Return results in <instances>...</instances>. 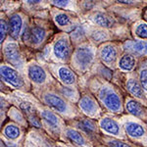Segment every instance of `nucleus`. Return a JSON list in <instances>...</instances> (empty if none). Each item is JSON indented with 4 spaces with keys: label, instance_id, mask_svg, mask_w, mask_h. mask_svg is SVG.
I'll return each instance as SVG.
<instances>
[{
    "label": "nucleus",
    "instance_id": "obj_1",
    "mask_svg": "<svg viewBox=\"0 0 147 147\" xmlns=\"http://www.w3.org/2000/svg\"><path fill=\"white\" fill-rule=\"evenodd\" d=\"M39 117L40 120H41V124H44L47 129V132H48L51 138L60 139L62 137L65 127H62L61 121L55 113L46 109V110H43L40 112Z\"/></svg>",
    "mask_w": 147,
    "mask_h": 147
},
{
    "label": "nucleus",
    "instance_id": "obj_2",
    "mask_svg": "<svg viewBox=\"0 0 147 147\" xmlns=\"http://www.w3.org/2000/svg\"><path fill=\"white\" fill-rule=\"evenodd\" d=\"M98 97L110 112L119 114L123 111L122 99L119 94L109 86H102L98 90Z\"/></svg>",
    "mask_w": 147,
    "mask_h": 147
},
{
    "label": "nucleus",
    "instance_id": "obj_3",
    "mask_svg": "<svg viewBox=\"0 0 147 147\" xmlns=\"http://www.w3.org/2000/svg\"><path fill=\"white\" fill-rule=\"evenodd\" d=\"M99 129L104 136L116 137L121 139H127L125 136L123 125L118 122L117 120L111 117H103L99 121Z\"/></svg>",
    "mask_w": 147,
    "mask_h": 147
},
{
    "label": "nucleus",
    "instance_id": "obj_4",
    "mask_svg": "<svg viewBox=\"0 0 147 147\" xmlns=\"http://www.w3.org/2000/svg\"><path fill=\"white\" fill-rule=\"evenodd\" d=\"M65 142L71 143L78 147H94V143L80 130L72 127L64 129L63 136Z\"/></svg>",
    "mask_w": 147,
    "mask_h": 147
},
{
    "label": "nucleus",
    "instance_id": "obj_5",
    "mask_svg": "<svg viewBox=\"0 0 147 147\" xmlns=\"http://www.w3.org/2000/svg\"><path fill=\"white\" fill-rule=\"evenodd\" d=\"M75 129L80 130L82 134L88 137L94 144L98 143V139L101 136L100 129L96 122L89 118H82L77 121L75 125Z\"/></svg>",
    "mask_w": 147,
    "mask_h": 147
},
{
    "label": "nucleus",
    "instance_id": "obj_6",
    "mask_svg": "<svg viewBox=\"0 0 147 147\" xmlns=\"http://www.w3.org/2000/svg\"><path fill=\"white\" fill-rule=\"evenodd\" d=\"M123 129L130 141H136L147 136V125L136 120L127 119L123 125Z\"/></svg>",
    "mask_w": 147,
    "mask_h": 147
},
{
    "label": "nucleus",
    "instance_id": "obj_7",
    "mask_svg": "<svg viewBox=\"0 0 147 147\" xmlns=\"http://www.w3.org/2000/svg\"><path fill=\"white\" fill-rule=\"evenodd\" d=\"M43 101L44 103L47 104L51 109L55 110L56 112L60 114H66L68 113L69 106L68 103L65 101V99L61 96L57 95L55 93L47 92L43 95Z\"/></svg>",
    "mask_w": 147,
    "mask_h": 147
},
{
    "label": "nucleus",
    "instance_id": "obj_8",
    "mask_svg": "<svg viewBox=\"0 0 147 147\" xmlns=\"http://www.w3.org/2000/svg\"><path fill=\"white\" fill-rule=\"evenodd\" d=\"M0 77L16 88H22L25 85V82L22 79V77L14 69L8 67V66L0 67Z\"/></svg>",
    "mask_w": 147,
    "mask_h": 147
},
{
    "label": "nucleus",
    "instance_id": "obj_9",
    "mask_svg": "<svg viewBox=\"0 0 147 147\" xmlns=\"http://www.w3.org/2000/svg\"><path fill=\"white\" fill-rule=\"evenodd\" d=\"M30 140L34 147H64V145L54 141V139L49 136L37 130L30 134Z\"/></svg>",
    "mask_w": 147,
    "mask_h": 147
},
{
    "label": "nucleus",
    "instance_id": "obj_10",
    "mask_svg": "<svg viewBox=\"0 0 147 147\" xmlns=\"http://www.w3.org/2000/svg\"><path fill=\"white\" fill-rule=\"evenodd\" d=\"M20 108L26 114L28 123L32 127H34L36 129H42V124L39 115L36 113V110L32 107V104L28 103V102H21Z\"/></svg>",
    "mask_w": 147,
    "mask_h": 147
},
{
    "label": "nucleus",
    "instance_id": "obj_11",
    "mask_svg": "<svg viewBox=\"0 0 147 147\" xmlns=\"http://www.w3.org/2000/svg\"><path fill=\"white\" fill-rule=\"evenodd\" d=\"M79 106L87 116L96 117L99 112V106L95 99L90 95H84L79 101Z\"/></svg>",
    "mask_w": 147,
    "mask_h": 147
},
{
    "label": "nucleus",
    "instance_id": "obj_12",
    "mask_svg": "<svg viewBox=\"0 0 147 147\" xmlns=\"http://www.w3.org/2000/svg\"><path fill=\"white\" fill-rule=\"evenodd\" d=\"M98 143H101L106 147H141L137 145L134 142L130 141L129 139H121L116 137L107 136L101 134L98 139Z\"/></svg>",
    "mask_w": 147,
    "mask_h": 147
},
{
    "label": "nucleus",
    "instance_id": "obj_13",
    "mask_svg": "<svg viewBox=\"0 0 147 147\" xmlns=\"http://www.w3.org/2000/svg\"><path fill=\"white\" fill-rule=\"evenodd\" d=\"M125 109L130 115L136 118H146L147 110L140 102L136 101V99L129 98L125 102Z\"/></svg>",
    "mask_w": 147,
    "mask_h": 147
},
{
    "label": "nucleus",
    "instance_id": "obj_14",
    "mask_svg": "<svg viewBox=\"0 0 147 147\" xmlns=\"http://www.w3.org/2000/svg\"><path fill=\"white\" fill-rule=\"evenodd\" d=\"M2 134L5 138L15 142H18L23 136L21 127L14 123H9L8 125H6L2 130Z\"/></svg>",
    "mask_w": 147,
    "mask_h": 147
},
{
    "label": "nucleus",
    "instance_id": "obj_15",
    "mask_svg": "<svg viewBox=\"0 0 147 147\" xmlns=\"http://www.w3.org/2000/svg\"><path fill=\"white\" fill-rule=\"evenodd\" d=\"M93 59V53L89 48H79L76 53V60L82 68H86Z\"/></svg>",
    "mask_w": 147,
    "mask_h": 147
},
{
    "label": "nucleus",
    "instance_id": "obj_16",
    "mask_svg": "<svg viewBox=\"0 0 147 147\" xmlns=\"http://www.w3.org/2000/svg\"><path fill=\"white\" fill-rule=\"evenodd\" d=\"M28 77H30V80L37 84H44L46 80V73L41 67L37 65H32L28 68Z\"/></svg>",
    "mask_w": 147,
    "mask_h": 147
},
{
    "label": "nucleus",
    "instance_id": "obj_17",
    "mask_svg": "<svg viewBox=\"0 0 147 147\" xmlns=\"http://www.w3.org/2000/svg\"><path fill=\"white\" fill-rule=\"evenodd\" d=\"M5 55L9 62L14 64L15 66H20L22 64V59L19 53L18 46L15 43H8L5 46Z\"/></svg>",
    "mask_w": 147,
    "mask_h": 147
},
{
    "label": "nucleus",
    "instance_id": "obj_18",
    "mask_svg": "<svg viewBox=\"0 0 147 147\" xmlns=\"http://www.w3.org/2000/svg\"><path fill=\"white\" fill-rule=\"evenodd\" d=\"M127 91L137 99L144 98V90L142 89L139 82L136 79H129L127 82Z\"/></svg>",
    "mask_w": 147,
    "mask_h": 147
},
{
    "label": "nucleus",
    "instance_id": "obj_19",
    "mask_svg": "<svg viewBox=\"0 0 147 147\" xmlns=\"http://www.w3.org/2000/svg\"><path fill=\"white\" fill-rule=\"evenodd\" d=\"M54 54L57 58L65 60L69 57L70 54V47L66 39H60L54 45Z\"/></svg>",
    "mask_w": 147,
    "mask_h": 147
},
{
    "label": "nucleus",
    "instance_id": "obj_20",
    "mask_svg": "<svg viewBox=\"0 0 147 147\" xmlns=\"http://www.w3.org/2000/svg\"><path fill=\"white\" fill-rule=\"evenodd\" d=\"M125 48L136 54H146L147 43L144 41H127L125 43Z\"/></svg>",
    "mask_w": 147,
    "mask_h": 147
},
{
    "label": "nucleus",
    "instance_id": "obj_21",
    "mask_svg": "<svg viewBox=\"0 0 147 147\" xmlns=\"http://www.w3.org/2000/svg\"><path fill=\"white\" fill-rule=\"evenodd\" d=\"M58 76L61 82L66 85H73L76 82V76L72 71L69 70L68 68L62 67L59 69Z\"/></svg>",
    "mask_w": 147,
    "mask_h": 147
},
{
    "label": "nucleus",
    "instance_id": "obj_22",
    "mask_svg": "<svg viewBox=\"0 0 147 147\" xmlns=\"http://www.w3.org/2000/svg\"><path fill=\"white\" fill-rule=\"evenodd\" d=\"M22 28V18L19 15H13L10 19V34L13 38H18Z\"/></svg>",
    "mask_w": 147,
    "mask_h": 147
},
{
    "label": "nucleus",
    "instance_id": "obj_23",
    "mask_svg": "<svg viewBox=\"0 0 147 147\" xmlns=\"http://www.w3.org/2000/svg\"><path fill=\"white\" fill-rule=\"evenodd\" d=\"M117 52L112 45H106L101 50V57L106 63H112L116 60Z\"/></svg>",
    "mask_w": 147,
    "mask_h": 147
},
{
    "label": "nucleus",
    "instance_id": "obj_24",
    "mask_svg": "<svg viewBox=\"0 0 147 147\" xmlns=\"http://www.w3.org/2000/svg\"><path fill=\"white\" fill-rule=\"evenodd\" d=\"M45 37V32L41 28H34L30 32V40L34 42V44H38Z\"/></svg>",
    "mask_w": 147,
    "mask_h": 147
},
{
    "label": "nucleus",
    "instance_id": "obj_25",
    "mask_svg": "<svg viewBox=\"0 0 147 147\" xmlns=\"http://www.w3.org/2000/svg\"><path fill=\"white\" fill-rule=\"evenodd\" d=\"M134 65H136V60L134 57L129 54L123 56L119 63L120 68L124 71H131L134 68Z\"/></svg>",
    "mask_w": 147,
    "mask_h": 147
},
{
    "label": "nucleus",
    "instance_id": "obj_26",
    "mask_svg": "<svg viewBox=\"0 0 147 147\" xmlns=\"http://www.w3.org/2000/svg\"><path fill=\"white\" fill-rule=\"evenodd\" d=\"M94 21L96 22V24H98L99 26L104 28H110L112 27V21L109 19L107 16L103 15V14H97L94 18Z\"/></svg>",
    "mask_w": 147,
    "mask_h": 147
},
{
    "label": "nucleus",
    "instance_id": "obj_27",
    "mask_svg": "<svg viewBox=\"0 0 147 147\" xmlns=\"http://www.w3.org/2000/svg\"><path fill=\"white\" fill-rule=\"evenodd\" d=\"M139 84H140L142 89L144 92L147 93V69H143L141 70L140 74H139Z\"/></svg>",
    "mask_w": 147,
    "mask_h": 147
},
{
    "label": "nucleus",
    "instance_id": "obj_28",
    "mask_svg": "<svg viewBox=\"0 0 147 147\" xmlns=\"http://www.w3.org/2000/svg\"><path fill=\"white\" fill-rule=\"evenodd\" d=\"M0 147H22L21 143L9 140L4 136H0Z\"/></svg>",
    "mask_w": 147,
    "mask_h": 147
},
{
    "label": "nucleus",
    "instance_id": "obj_29",
    "mask_svg": "<svg viewBox=\"0 0 147 147\" xmlns=\"http://www.w3.org/2000/svg\"><path fill=\"white\" fill-rule=\"evenodd\" d=\"M136 34L137 36L142 37V38H147V25L146 24H140L136 28Z\"/></svg>",
    "mask_w": 147,
    "mask_h": 147
},
{
    "label": "nucleus",
    "instance_id": "obj_30",
    "mask_svg": "<svg viewBox=\"0 0 147 147\" xmlns=\"http://www.w3.org/2000/svg\"><path fill=\"white\" fill-rule=\"evenodd\" d=\"M7 24L4 20L0 19V44L2 43L4 39L6 37V34H7Z\"/></svg>",
    "mask_w": 147,
    "mask_h": 147
},
{
    "label": "nucleus",
    "instance_id": "obj_31",
    "mask_svg": "<svg viewBox=\"0 0 147 147\" xmlns=\"http://www.w3.org/2000/svg\"><path fill=\"white\" fill-rule=\"evenodd\" d=\"M55 20L60 26H66L67 24L70 23V19L65 14H59V15H57Z\"/></svg>",
    "mask_w": 147,
    "mask_h": 147
},
{
    "label": "nucleus",
    "instance_id": "obj_32",
    "mask_svg": "<svg viewBox=\"0 0 147 147\" xmlns=\"http://www.w3.org/2000/svg\"><path fill=\"white\" fill-rule=\"evenodd\" d=\"M61 93L63 94V96H66L70 99L76 98V91L73 90L70 87H63V88L61 89Z\"/></svg>",
    "mask_w": 147,
    "mask_h": 147
},
{
    "label": "nucleus",
    "instance_id": "obj_33",
    "mask_svg": "<svg viewBox=\"0 0 147 147\" xmlns=\"http://www.w3.org/2000/svg\"><path fill=\"white\" fill-rule=\"evenodd\" d=\"M92 37H93V39H95L96 41H101V40L106 38V34H105V32H96L93 34Z\"/></svg>",
    "mask_w": 147,
    "mask_h": 147
},
{
    "label": "nucleus",
    "instance_id": "obj_34",
    "mask_svg": "<svg viewBox=\"0 0 147 147\" xmlns=\"http://www.w3.org/2000/svg\"><path fill=\"white\" fill-rule=\"evenodd\" d=\"M132 142H134L136 144L141 147H147V136L143 137V138H141V139H138V140L132 141Z\"/></svg>",
    "mask_w": 147,
    "mask_h": 147
},
{
    "label": "nucleus",
    "instance_id": "obj_35",
    "mask_svg": "<svg viewBox=\"0 0 147 147\" xmlns=\"http://www.w3.org/2000/svg\"><path fill=\"white\" fill-rule=\"evenodd\" d=\"M54 4L60 7H66L69 3V0H52Z\"/></svg>",
    "mask_w": 147,
    "mask_h": 147
},
{
    "label": "nucleus",
    "instance_id": "obj_36",
    "mask_svg": "<svg viewBox=\"0 0 147 147\" xmlns=\"http://www.w3.org/2000/svg\"><path fill=\"white\" fill-rule=\"evenodd\" d=\"M4 108H5V102L2 100L1 98H0V113H1L2 111L4 110Z\"/></svg>",
    "mask_w": 147,
    "mask_h": 147
},
{
    "label": "nucleus",
    "instance_id": "obj_37",
    "mask_svg": "<svg viewBox=\"0 0 147 147\" xmlns=\"http://www.w3.org/2000/svg\"><path fill=\"white\" fill-rule=\"evenodd\" d=\"M6 89V87H5V85H4V84L2 82V80L1 79H0V91H4Z\"/></svg>",
    "mask_w": 147,
    "mask_h": 147
},
{
    "label": "nucleus",
    "instance_id": "obj_38",
    "mask_svg": "<svg viewBox=\"0 0 147 147\" xmlns=\"http://www.w3.org/2000/svg\"><path fill=\"white\" fill-rule=\"evenodd\" d=\"M118 1L122 2V3H125V4H129V3H132L134 0H118Z\"/></svg>",
    "mask_w": 147,
    "mask_h": 147
},
{
    "label": "nucleus",
    "instance_id": "obj_39",
    "mask_svg": "<svg viewBox=\"0 0 147 147\" xmlns=\"http://www.w3.org/2000/svg\"><path fill=\"white\" fill-rule=\"evenodd\" d=\"M27 1L28 2V3H38V2H40L41 0H27Z\"/></svg>",
    "mask_w": 147,
    "mask_h": 147
},
{
    "label": "nucleus",
    "instance_id": "obj_40",
    "mask_svg": "<svg viewBox=\"0 0 147 147\" xmlns=\"http://www.w3.org/2000/svg\"><path fill=\"white\" fill-rule=\"evenodd\" d=\"M64 144H65L64 147H78V146L73 145V144H71V143H68V142H66V143H64Z\"/></svg>",
    "mask_w": 147,
    "mask_h": 147
},
{
    "label": "nucleus",
    "instance_id": "obj_41",
    "mask_svg": "<svg viewBox=\"0 0 147 147\" xmlns=\"http://www.w3.org/2000/svg\"><path fill=\"white\" fill-rule=\"evenodd\" d=\"M94 147H106V146L101 143H96V144H94Z\"/></svg>",
    "mask_w": 147,
    "mask_h": 147
},
{
    "label": "nucleus",
    "instance_id": "obj_42",
    "mask_svg": "<svg viewBox=\"0 0 147 147\" xmlns=\"http://www.w3.org/2000/svg\"></svg>",
    "mask_w": 147,
    "mask_h": 147
}]
</instances>
